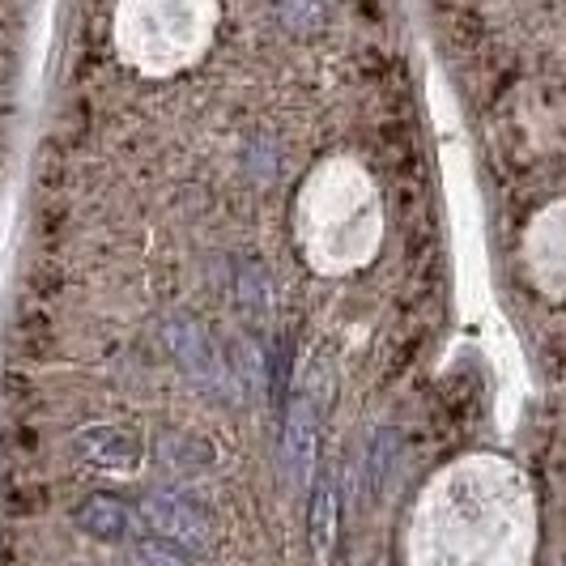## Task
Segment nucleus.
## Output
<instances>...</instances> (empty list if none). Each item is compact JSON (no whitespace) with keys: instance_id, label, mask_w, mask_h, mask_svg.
I'll return each mask as SVG.
<instances>
[{"instance_id":"1","label":"nucleus","mask_w":566,"mask_h":566,"mask_svg":"<svg viewBox=\"0 0 566 566\" xmlns=\"http://www.w3.org/2000/svg\"><path fill=\"white\" fill-rule=\"evenodd\" d=\"M163 340H167V349L175 354V363L188 370L205 392H234L239 388L234 370L222 367V358L213 354V345H209V337H205V328H200L197 319L170 315L167 324H163Z\"/></svg>"},{"instance_id":"2","label":"nucleus","mask_w":566,"mask_h":566,"mask_svg":"<svg viewBox=\"0 0 566 566\" xmlns=\"http://www.w3.org/2000/svg\"><path fill=\"white\" fill-rule=\"evenodd\" d=\"M142 515L145 524L158 533V541H167V545H184V549H205L209 545V520H205V511L192 499L167 490V485H154L145 494Z\"/></svg>"},{"instance_id":"3","label":"nucleus","mask_w":566,"mask_h":566,"mask_svg":"<svg viewBox=\"0 0 566 566\" xmlns=\"http://www.w3.org/2000/svg\"><path fill=\"white\" fill-rule=\"evenodd\" d=\"M77 452L98 464V469H112V473H128L137 464V439L115 430V426H90L77 434Z\"/></svg>"},{"instance_id":"4","label":"nucleus","mask_w":566,"mask_h":566,"mask_svg":"<svg viewBox=\"0 0 566 566\" xmlns=\"http://www.w3.org/2000/svg\"><path fill=\"white\" fill-rule=\"evenodd\" d=\"M234 298H239L243 319H252V324H264L273 312V285H269V273L260 269L255 255H243V264L234 273Z\"/></svg>"},{"instance_id":"5","label":"nucleus","mask_w":566,"mask_h":566,"mask_svg":"<svg viewBox=\"0 0 566 566\" xmlns=\"http://www.w3.org/2000/svg\"><path fill=\"white\" fill-rule=\"evenodd\" d=\"M77 528L98 541H119L128 533V507L112 494H94L77 507Z\"/></svg>"},{"instance_id":"6","label":"nucleus","mask_w":566,"mask_h":566,"mask_svg":"<svg viewBox=\"0 0 566 566\" xmlns=\"http://www.w3.org/2000/svg\"><path fill=\"white\" fill-rule=\"evenodd\" d=\"M397 455H400L397 430H388V426H384V430L370 439V452H367V490L370 494H384V485L392 482Z\"/></svg>"},{"instance_id":"7","label":"nucleus","mask_w":566,"mask_h":566,"mask_svg":"<svg viewBox=\"0 0 566 566\" xmlns=\"http://www.w3.org/2000/svg\"><path fill=\"white\" fill-rule=\"evenodd\" d=\"M277 13H282L285 30H294V34H319L328 22L324 0H277Z\"/></svg>"},{"instance_id":"8","label":"nucleus","mask_w":566,"mask_h":566,"mask_svg":"<svg viewBox=\"0 0 566 566\" xmlns=\"http://www.w3.org/2000/svg\"><path fill=\"white\" fill-rule=\"evenodd\" d=\"M312 541L319 554H324L328 541H333V478H324L312 494Z\"/></svg>"},{"instance_id":"9","label":"nucleus","mask_w":566,"mask_h":566,"mask_svg":"<svg viewBox=\"0 0 566 566\" xmlns=\"http://www.w3.org/2000/svg\"><path fill=\"white\" fill-rule=\"evenodd\" d=\"M133 563L137 566H192L184 554H175L167 541H142V545L133 549Z\"/></svg>"},{"instance_id":"10","label":"nucleus","mask_w":566,"mask_h":566,"mask_svg":"<svg viewBox=\"0 0 566 566\" xmlns=\"http://www.w3.org/2000/svg\"><path fill=\"white\" fill-rule=\"evenodd\" d=\"M563 566H566V563H563Z\"/></svg>"}]
</instances>
